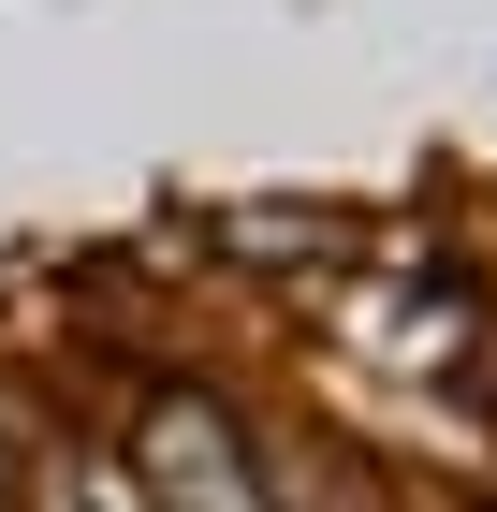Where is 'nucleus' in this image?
<instances>
[{
  "mask_svg": "<svg viewBox=\"0 0 497 512\" xmlns=\"http://www.w3.org/2000/svg\"><path fill=\"white\" fill-rule=\"evenodd\" d=\"M132 454L161 469V512H278V483L249 469V425H234L220 395H161L147 425H132Z\"/></svg>",
  "mask_w": 497,
  "mask_h": 512,
  "instance_id": "f257e3e1",
  "label": "nucleus"
}]
</instances>
